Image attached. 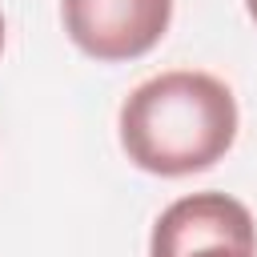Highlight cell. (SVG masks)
Here are the masks:
<instances>
[{"label":"cell","mask_w":257,"mask_h":257,"mask_svg":"<svg viewBox=\"0 0 257 257\" xmlns=\"http://www.w3.org/2000/svg\"><path fill=\"white\" fill-rule=\"evenodd\" d=\"M120 149L153 177L213 169L237 141L233 88L197 68H173L137 84L120 104Z\"/></svg>","instance_id":"1"},{"label":"cell","mask_w":257,"mask_h":257,"mask_svg":"<svg viewBox=\"0 0 257 257\" xmlns=\"http://www.w3.org/2000/svg\"><path fill=\"white\" fill-rule=\"evenodd\" d=\"M149 257H257L253 213L229 193L181 197L157 217Z\"/></svg>","instance_id":"2"},{"label":"cell","mask_w":257,"mask_h":257,"mask_svg":"<svg viewBox=\"0 0 257 257\" xmlns=\"http://www.w3.org/2000/svg\"><path fill=\"white\" fill-rule=\"evenodd\" d=\"M60 20L84 56L120 64L161 44L173 20V0H60Z\"/></svg>","instance_id":"3"},{"label":"cell","mask_w":257,"mask_h":257,"mask_svg":"<svg viewBox=\"0 0 257 257\" xmlns=\"http://www.w3.org/2000/svg\"><path fill=\"white\" fill-rule=\"evenodd\" d=\"M245 8H249V16H253V24H257V0H245Z\"/></svg>","instance_id":"4"},{"label":"cell","mask_w":257,"mask_h":257,"mask_svg":"<svg viewBox=\"0 0 257 257\" xmlns=\"http://www.w3.org/2000/svg\"><path fill=\"white\" fill-rule=\"evenodd\" d=\"M0 52H4V12H0Z\"/></svg>","instance_id":"5"}]
</instances>
